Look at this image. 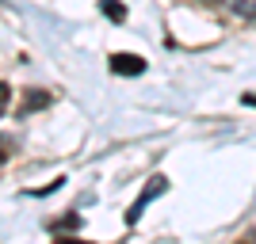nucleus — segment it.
Masks as SVG:
<instances>
[{
  "mask_svg": "<svg viewBox=\"0 0 256 244\" xmlns=\"http://www.w3.org/2000/svg\"><path fill=\"white\" fill-rule=\"evenodd\" d=\"M111 73L115 76H138V73H146V61L138 53H111Z\"/></svg>",
  "mask_w": 256,
  "mask_h": 244,
  "instance_id": "obj_2",
  "label": "nucleus"
},
{
  "mask_svg": "<svg viewBox=\"0 0 256 244\" xmlns=\"http://www.w3.org/2000/svg\"><path fill=\"white\" fill-rule=\"evenodd\" d=\"M164 187H168V180H164V176H153L150 183H146V191L138 195V202H134V206H130V214H126V222L134 225L142 218V210H146V206H150L153 199H157V195H164Z\"/></svg>",
  "mask_w": 256,
  "mask_h": 244,
  "instance_id": "obj_1",
  "label": "nucleus"
},
{
  "mask_svg": "<svg viewBox=\"0 0 256 244\" xmlns=\"http://www.w3.org/2000/svg\"><path fill=\"white\" fill-rule=\"evenodd\" d=\"M58 244H88V241H76V237H58Z\"/></svg>",
  "mask_w": 256,
  "mask_h": 244,
  "instance_id": "obj_6",
  "label": "nucleus"
},
{
  "mask_svg": "<svg viewBox=\"0 0 256 244\" xmlns=\"http://www.w3.org/2000/svg\"><path fill=\"white\" fill-rule=\"evenodd\" d=\"M100 11H104L111 23H122V19H126V8H122L118 0H100Z\"/></svg>",
  "mask_w": 256,
  "mask_h": 244,
  "instance_id": "obj_4",
  "label": "nucleus"
},
{
  "mask_svg": "<svg viewBox=\"0 0 256 244\" xmlns=\"http://www.w3.org/2000/svg\"><path fill=\"white\" fill-rule=\"evenodd\" d=\"M241 244H248V241H241Z\"/></svg>",
  "mask_w": 256,
  "mask_h": 244,
  "instance_id": "obj_8",
  "label": "nucleus"
},
{
  "mask_svg": "<svg viewBox=\"0 0 256 244\" xmlns=\"http://www.w3.org/2000/svg\"><path fill=\"white\" fill-rule=\"evenodd\" d=\"M230 8L237 15H256V0H230Z\"/></svg>",
  "mask_w": 256,
  "mask_h": 244,
  "instance_id": "obj_5",
  "label": "nucleus"
},
{
  "mask_svg": "<svg viewBox=\"0 0 256 244\" xmlns=\"http://www.w3.org/2000/svg\"><path fill=\"white\" fill-rule=\"evenodd\" d=\"M245 103H248V107H256V96H245Z\"/></svg>",
  "mask_w": 256,
  "mask_h": 244,
  "instance_id": "obj_7",
  "label": "nucleus"
},
{
  "mask_svg": "<svg viewBox=\"0 0 256 244\" xmlns=\"http://www.w3.org/2000/svg\"><path fill=\"white\" fill-rule=\"evenodd\" d=\"M42 107H50V92H42V88H31L20 111H23V115H31V111H42Z\"/></svg>",
  "mask_w": 256,
  "mask_h": 244,
  "instance_id": "obj_3",
  "label": "nucleus"
}]
</instances>
